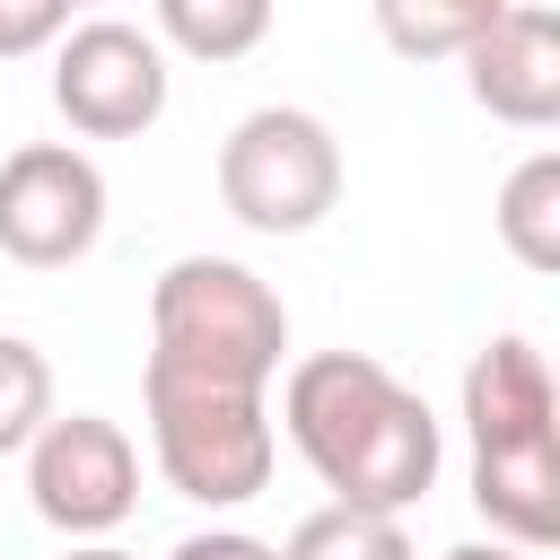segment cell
I'll list each match as a JSON object with an SVG mask.
<instances>
[{"label": "cell", "instance_id": "cell-1", "mask_svg": "<svg viewBox=\"0 0 560 560\" xmlns=\"http://www.w3.org/2000/svg\"><path fill=\"white\" fill-rule=\"evenodd\" d=\"M280 429L315 464L332 508H359V516H402L411 499H429V481L446 464L438 411L368 350L298 359L280 376Z\"/></svg>", "mask_w": 560, "mask_h": 560}, {"label": "cell", "instance_id": "cell-2", "mask_svg": "<svg viewBox=\"0 0 560 560\" xmlns=\"http://www.w3.org/2000/svg\"><path fill=\"white\" fill-rule=\"evenodd\" d=\"M472 429V508L499 542L542 551L560 534V438H551V368L525 332H499L464 368Z\"/></svg>", "mask_w": 560, "mask_h": 560}, {"label": "cell", "instance_id": "cell-3", "mask_svg": "<svg viewBox=\"0 0 560 560\" xmlns=\"http://www.w3.org/2000/svg\"><path fill=\"white\" fill-rule=\"evenodd\" d=\"M289 350V306L271 298L262 271L228 254H184L149 289V368L175 376H219V385H271Z\"/></svg>", "mask_w": 560, "mask_h": 560}, {"label": "cell", "instance_id": "cell-4", "mask_svg": "<svg viewBox=\"0 0 560 560\" xmlns=\"http://www.w3.org/2000/svg\"><path fill=\"white\" fill-rule=\"evenodd\" d=\"M140 402H149V455L166 472L175 499L192 508H245L271 464V411L254 385H219V376H175V368H140Z\"/></svg>", "mask_w": 560, "mask_h": 560}, {"label": "cell", "instance_id": "cell-5", "mask_svg": "<svg viewBox=\"0 0 560 560\" xmlns=\"http://www.w3.org/2000/svg\"><path fill=\"white\" fill-rule=\"evenodd\" d=\"M219 201L254 236H306L341 201V140L306 105H254L219 140Z\"/></svg>", "mask_w": 560, "mask_h": 560}, {"label": "cell", "instance_id": "cell-6", "mask_svg": "<svg viewBox=\"0 0 560 560\" xmlns=\"http://www.w3.org/2000/svg\"><path fill=\"white\" fill-rule=\"evenodd\" d=\"M26 499L52 534L105 542L140 508V446L105 411H52L44 438L26 446Z\"/></svg>", "mask_w": 560, "mask_h": 560}, {"label": "cell", "instance_id": "cell-7", "mask_svg": "<svg viewBox=\"0 0 560 560\" xmlns=\"http://www.w3.org/2000/svg\"><path fill=\"white\" fill-rule=\"evenodd\" d=\"M52 105L79 140H140L166 114V52L131 18H79L52 44Z\"/></svg>", "mask_w": 560, "mask_h": 560}, {"label": "cell", "instance_id": "cell-8", "mask_svg": "<svg viewBox=\"0 0 560 560\" xmlns=\"http://www.w3.org/2000/svg\"><path fill=\"white\" fill-rule=\"evenodd\" d=\"M105 236V175L70 140H26L0 158V254L26 271H61Z\"/></svg>", "mask_w": 560, "mask_h": 560}, {"label": "cell", "instance_id": "cell-9", "mask_svg": "<svg viewBox=\"0 0 560 560\" xmlns=\"http://www.w3.org/2000/svg\"><path fill=\"white\" fill-rule=\"evenodd\" d=\"M464 88L490 122L516 131H551L560 122V18L551 9H499L481 18V35L464 44Z\"/></svg>", "mask_w": 560, "mask_h": 560}, {"label": "cell", "instance_id": "cell-10", "mask_svg": "<svg viewBox=\"0 0 560 560\" xmlns=\"http://www.w3.org/2000/svg\"><path fill=\"white\" fill-rule=\"evenodd\" d=\"M158 52H192V61H236L271 35V9L262 0H158L149 18Z\"/></svg>", "mask_w": 560, "mask_h": 560}, {"label": "cell", "instance_id": "cell-11", "mask_svg": "<svg viewBox=\"0 0 560 560\" xmlns=\"http://www.w3.org/2000/svg\"><path fill=\"white\" fill-rule=\"evenodd\" d=\"M499 236L525 271H560V158L551 149H534L499 184Z\"/></svg>", "mask_w": 560, "mask_h": 560}, {"label": "cell", "instance_id": "cell-12", "mask_svg": "<svg viewBox=\"0 0 560 560\" xmlns=\"http://www.w3.org/2000/svg\"><path fill=\"white\" fill-rule=\"evenodd\" d=\"M280 560H411L402 516H359V508H315L280 542Z\"/></svg>", "mask_w": 560, "mask_h": 560}, {"label": "cell", "instance_id": "cell-13", "mask_svg": "<svg viewBox=\"0 0 560 560\" xmlns=\"http://www.w3.org/2000/svg\"><path fill=\"white\" fill-rule=\"evenodd\" d=\"M52 420V359L18 332H0V455H26Z\"/></svg>", "mask_w": 560, "mask_h": 560}, {"label": "cell", "instance_id": "cell-14", "mask_svg": "<svg viewBox=\"0 0 560 560\" xmlns=\"http://www.w3.org/2000/svg\"><path fill=\"white\" fill-rule=\"evenodd\" d=\"M481 18H490V0H464V9H411V0H385V9H376L385 44L411 52V61H429V52H455V61H464V44L481 35Z\"/></svg>", "mask_w": 560, "mask_h": 560}, {"label": "cell", "instance_id": "cell-15", "mask_svg": "<svg viewBox=\"0 0 560 560\" xmlns=\"http://www.w3.org/2000/svg\"><path fill=\"white\" fill-rule=\"evenodd\" d=\"M70 35V9L61 0H0V61L9 52H52Z\"/></svg>", "mask_w": 560, "mask_h": 560}, {"label": "cell", "instance_id": "cell-16", "mask_svg": "<svg viewBox=\"0 0 560 560\" xmlns=\"http://www.w3.org/2000/svg\"><path fill=\"white\" fill-rule=\"evenodd\" d=\"M166 560H280V542H262L245 525H210V534H184Z\"/></svg>", "mask_w": 560, "mask_h": 560}, {"label": "cell", "instance_id": "cell-17", "mask_svg": "<svg viewBox=\"0 0 560 560\" xmlns=\"http://www.w3.org/2000/svg\"><path fill=\"white\" fill-rule=\"evenodd\" d=\"M446 560H534V551H516V542H455Z\"/></svg>", "mask_w": 560, "mask_h": 560}, {"label": "cell", "instance_id": "cell-18", "mask_svg": "<svg viewBox=\"0 0 560 560\" xmlns=\"http://www.w3.org/2000/svg\"><path fill=\"white\" fill-rule=\"evenodd\" d=\"M61 560H131V551H114V542H70Z\"/></svg>", "mask_w": 560, "mask_h": 560}]
</instances>
